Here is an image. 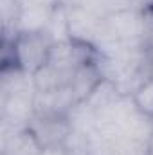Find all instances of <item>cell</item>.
Listing matches in <instances>:
<instances>
[{
	"label": "cell",
	"instance_id": "1",
	"mask_svg": "<svg viewBox=\"0 0 153 155\" xmlns=\"http://www.w3.org/2000/svg\"><path fill=\"white\" fill-rule=\"evenodd\" d=\"M9 43L15 65L29 74H34L40 67L47 63L52 45L45 33H18V36Z\"/></svg>",
	"mask_w": 153,
	"mask_h": 155
},
{
	"label": "cell",
	"instance_id": "2",
	"mask_svg": "<svg viewBox=\"0 0 153 155\" xmlns=\"http://www.w3.org/2000/svg\"><path fill=\"white\" fill-rule=\"evenodd\" d=\"M103 29L115 38L124 47L133 45H148L146 43V24H144V13L135 9L117 11L110 13L103 18Z\"/></svg>",
	"mask_w": 153,
	"mask_h": 155
},
{
	"label": "cell",
	"instance_id": "3",
	"mask_svg": "<svg viewBox=\"0 0 153 155\" xmlns=\"http://www.w3.org/2000/svg\"><path fill=\"white\" fill-rule=\"evenodd\" d=\"M34 97L36 88H22V90H9L2 92V121L25 128L29 121L34 117Z\"/></svg>",
	"mask_w": 153,
	"mask_h": 155
},
{
	"label": "cell",
	"instance_id": "4",
	"mask_svg": "<svg viewBox=\"0 0 153 155\" xmlns=\"http://www.w3.org/2000/svg\"><path fill=\"white\" fill-rule=\"evenodd\" d=\"M27 128L33 132L40 146L52 148V146H61L70 134V124L67 121V116H34Z\"/></svg>",
	"mask_w": 153,
	"mask_h": 155
},
{
	"label": "cell",
	"instance_id": "5",
	"mask_svg": "<svg viewBox=\"0 0 153 155\" xmlns=\"http://www.w3.org/2000/svg\"><path fill=\"white\" fill-rule=\"evenodd\" d=\"M69 5V33L70 40L83 41L94 45L101 31V22L97 15L90 13L88 9L76 5V4H67Z\"/></svg>",
	"mask_w": 153,
	"mask_h": 155
},
{
	"label": "cell",
	"instance_id": "6",
	"mask_svg": "<svg viewBox=\"0 0 153 155\" xmlns=\"http://www.w3.org/2000/svg\"><path fill=\"white\" fill-rule=\"evenodd\" d=\"M41 150L27 126L18 128L2 121V155H40Z\"/></svg>",
	"mask_w": 153,
	"mask_h": 155
},
{
	"label": "cell",
	"instance_id": "7",
	"mask_svg": "<svg viewBox=\"0 0 153 155\" xmlns=\"http://www.w3.org/2000/svg\"><path fill=\"white\" fill-rule=\"evenodd\" d=\"M76 103V96L70 85H63L50 92H36L34 116H67Z\"/></svg>",
	"mask_w": 153,
	"mask_h": 155
},
{
	"label": "cell",
	"instance_id": "8",
	"mask_svg": "<svg viewBox=\"0 0 153 155\" xmlns=\"http://www.w3.org/2000/svg\"><path fill=\"white\" fill-rule=\"evenodd\" d=\"M101 79H103V76L96 65V60L81 63L79 67H76L74 72L70 74V81H69V85L76 96V101H85L92 94V90L99 85Z\"/></svg>",
	"mask_w": 153,
	"mask_h": 155
},
{
	"label": "cell",
	"instance_id": "9",
	"mask_svg": "<svg viewBox=\"0 0 153 155\" xmlns=\"http://www.w3.org/2000/svg\"><path fill=\"white\" fill-rule=\"evenodd\" d=\"M52 7H47V5H22L18 20H16L18 33H43L47 24H49Z\"/></svg>",
	"mask_w": 153,
	"mask_h": 155
},
{
	"label": "cell",
	"instance_id": "10",
	"mask_svg": "<svg viewBox=\"0 0 153 155\" xmlns=\"http://www.w3.org/2000/svg\"><path fill=\"white\" fill-rule=\"evenodd\" d=\"M67 121L74 132L90 135L96 132V121H97V112L86 103V101H76L72 108L67 112Z\"/></svg>",
	"mask_w": 153,
	"mask_h": 155
},
{
	"label": "cell",
	"instance_id": "11",
	"mask_svg": "<svg viewBox=\"0 0 153 155\" xmlns=\"http://www.w3.org/2000/svg\"><path fill=\"white\" fill-rule=\"evenodd\" d=\"M43 33L47 35V38L52 43L70 40V33H69V5H67V2H58L52 7L49 24H47Z\"/></svg>",
	"mask_w": 153,
	"mask_h": 155
},
{
	"label": "cell",
	"instance_id": "12",
	"mask_svg": "<svg viewBox=\"0 0 153 155\" xmlns=\"http://www.w3.org/2000/svg\"><path fill=\"white\" fill-rule=\"evenodd\" d=\"M33 81H34L36 92H50V90H56V88H60L63 85H69L70 76L58 71L56 67L45 63L43 67H40L33 74Z\"/></svg>",
	"mask_w": 153,
	"mask_h": 155
},
{
	"label": "cell",
	"instance_id": "13",
	"mask_svg": "<svg viewBox=\"0 0 153 155\" xmlns=\"http://www.w3.org/2000/svg\"><path fill=\"white\" fill-rule=\"evenodd\" d=\"M119 97H121V92H119V88H117V85H115L114 81H110V79H101L99 85L92 90V94H90L85 101H86L96 112H101V110H105L106 107H110L112 103H115Z\"/></svg>",
	"mask_w": 153,
	"mask_h": 155
},
{
	"label": "cell",
	"instance_id": "14",
	"mask_svg": "<svg viewBox=\"0 0 153 155\" xmlns=\"http://www.w3.org/2000/svg\"><path fill=\"white\" fill-rule=\"evenodd\" d=\"M126 139H132V141H139V143H151L153 137V117L146 116L142 112H139L137 117L128 124L124 135Z\"/></svg>",
	"mask_w": 153,
	"mask_h": 155
},
{
	"label": "cell",
	"instance_id": "15",
	"mask_svg": "<svg viewBox=\"0 0 153 155\" xmlns=\"http://www.w3.org/2000/svg\"><path fill=\"white\" fill-rule=\"evenodd\" d=\"M65 155H90V137L70 130L65 143L61 144Z\"/></svg>",
	"mask_w": 153,
	"mask_h": 155
},
{
	"label": "cell",
	"instance_id": "16",
	"mask_svg": "<svg viewBox=\"0 0 153 155\" xmlns=\"http://www.w3.org/2000/svg\"><path fill=\"white\" fill-rule=\"evenodd\" d=\"M132 97H133V101H135L139 112L153 117V78H148V79L137 88V92H135Z\"/></svg>",
	"mask_w": 153,
	"mask_h": 155
},
{
	"label": "cell",
	"instance_id": "17",
	"mask_svg": "<svg viewBox=\"0 0 153 155\" xmlns=\"http://www.w3.org/2000/svg\"><path fill=\"white\" fill-rule=\"evenodd\" d=\"M122 153L124 155H151L148 143H139L122 137Z\"/></svg>",
	"mask_w": 153,
	"mask_h": 155
},
{
	"label": "cell",
	"instance_id": "18",
	"mask_svg": "<svg viewBox=\"0 0 153 155\" xmlns=\"http://www.w3.org/2000/svg\"><path fill=\"white\" fill-rule=\"evenodd\" d=\"M126 9H133L132 0H106V15L117 13V11H126Z\"/></svg>",
	"mask_w": 153,
	"mask_h": 155
},
{
	"label": "cell",
	"instance_id": "19",
	"mask_svg": "<svg viewBox=\"0 0 153 155\" xmlns=\"http://www.w3.org/2000/svg\"><path fill=\"white\" fill-rule=\"evenodd\" d=\"M132 5H133L135 11L144 13V11L153 9V0H132Z\"/></svg>",
	"mask_w": 153,
	"mask_h": 155
},
{
	"label": "cell",
	"instance_id": "20",
	"mask_svg": "<svg viewBox=\"0 0 153 155\" xmlns=\"http://www.w3.org/2000/svg\"><path fill=\"white\" fill-rule=\"evenodd\" d=\"M20 2H22V5H47V7H52L61 0H20Z\"/></svg>",
	"mask_w": 153,
	"mask_h": 155
},
{
	"label": "cell",
	"instance_id": "21",
	"mask_svg": "<svg viewBox=\"0 0 153 155\" xmlns=\"http://www.w3.org/2000/svg\"><path fill=\"white\" fill-rule=\"evenodd\" d=\"M40 155H65V152H63V146H52V148L41 150Z\"/></svg>",
	"mask_w": 153,
	"mask_h": 155
},
{
	"label": "cell",
	"instance_id": "22",
	"mask_svg": "<svg viewBox=\"0 0 153 155\" xmlns=\"http://www.w3.org/2000/svg\"><path fill=\"white\" fill-rule=\"evenodd\" d=\"M61 2H69V0H61Z\"/></svg>",
	"mask_w": 153,
	"mask_h": 155
}]
</instances>
